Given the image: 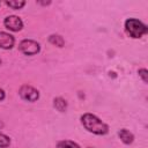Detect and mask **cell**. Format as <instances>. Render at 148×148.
I'll list each match as a JSON object with an SVG mask.
<instances>
[{
    "label": "cell",
    "mask_w": 148,
    "mask_h": 148,
    "mask_svg": "<svg viewBox=\"0 0 148 148\" xmlns=\"http://www.w3.org/2000/svg\"><path fill=\"white\" fill-rule=\"evenodd\" d=\"M81 121H82L83 126L86 127V130H88L91 133L103 135V134H106L109 131L108 125L104 124L99 118H97L96 116H94L91 113H84L81 117Z\"/></svg>",
    "instance_id": "cell-1"
},
{
    "label": "cell",
    "mask_w": 148,
    "mask_h": 148,
    "mask_svg": "<svg viewBox=\"0 0 148 148\" xmlns=\"http://www.w3.org/2000/svg\"><path fill=\"white\" fill-rule=\"evenodd\" d=\"M127 34L132 38H140L147 32V27L136 18H130L125 23Z\"/></svg>",
    "instance_id": "cell-2"
},
{
    "label": "cell",
    "mask_w": 148,
    "mask_h": 148,
    "mask_svg": "<svg viewBox=\"0 0 148 148\" xmlns=\"http://www.w3.org/2000/svg\"><path fill=\"white\" fill-rule=\"evenodd\" d=\"M18 49L25 56H34L39 52V44L31 39H24L20 43Z\"/></svg>",
    "instance_id": "cell-3"
},
{
    "label": "cell",
    "mask_w": 148,
    "mask_h": 148,
    "mask_svg": "<svg viewBox=\"0 0 148 148\" xmlns=\"http://www.w3.org/2000/svg\"><path fill=\"white\" fill-rule=\"evenodd\" d=\"M21 98H23L24 101H28V102H35L38 99L39 97V94L38 91L32 88L31 86H28V84H24L20 88V91H18Z\"/></svg>",
    "instance_id": "cell-4"
},
{
    "label": "cell",
    "mask_w": 148,
    "mask_h": 148,
    "mask_svg": "<svg viewBox=\"0 0 148 148\" xmlns=\"http://www.w3.org/2000/svg\"><path fill=\"white\" fill-rule=\"evenodd\" d=\"M3 24L7 29L12 30V31H18L22 29L23 27V23L21 21V18L18 16H15V15H10V16H7L3 21Z\"/></svg>",
    "instance_id": "cell-5"
},
{
    "label": "cell",
    "mask_w": 148,
    "mask_h": 148,
    "mask_svg": "<svg viewBox=\"0 0 148 148\" xmlns=\"http://www.w3.org/2000/svg\"><path fill=\"white\" fill-rule=\"evenodd\" d=\"M14 37L7 32H0V47L1 49H12L14 46Z\"/></svg>",
    "instance_id": "cell-6"
},
{
    "label": "cell",
    "mask_w": 148,
    "mask_h": 148,
    "mask_svg": "<svg viewBox=\"0 0 148 148\" xmlns=\"http://www.w3.org/2000/svg\"><path fill=\"white\" fill-rule=\"evenodd\" d=\"M119 138L121 139V141L124 142V143H126V145H130V143H132L133 142V139H134V136H133V134L130 132V131H127V130H125V128H123V130H120L119 131Z\"/></svg>",
    "instance_id": "cell-7"
},
{
    "label": "cell",
    "mask_w": 148,
    "mask_h": 148,
    "mask_svg": "<svg viewBox=\"0 0 148 148\" xmlns=\"http://www.w3.org/2000/svg\"><path fill=\"white\" fill-rule=\"evenodd\" d=\"M53 105H54V108H56L58 111H60V112H64V111H66V109H67V102H66L64 98H61V97L54 98Z\"/></svg>",
    "instance_id": "cell-8"
},
{
    "label": "cell",
    "mask_w": 148,
    "mask_h": 148,
    "mask_svg": "<svg viewBox=\"0 0 148 148\" xmlns=\"http://www.w3.org/2000/svg\"><path fill=\"white\" fill-rule=\"evenodd\" d=\"M49 42H50L51 44L58 46V47H62L64 44H65V40H64V38H62L60 35H51V36L49 37Z\"/></svg>",
    "instance_id": "cell-9"
},
{
    "label": "cell",
    "mask_w": 148,
    "mask_h": 148,
    "mask_svg": "<svg viewBox=\"0 0 148 148\" xmlns=\"http://www.w3.org/2000/svg\"><path fill=\"white\" fill-rule=\"evenodd\" d=\"M58 148H80L77 143L73 142V141H69V140H64V141H60L58 143Z\"/></svg>",
    "instance_id": "cell-10"
},
{
    "label": "cell",
    "mask_w": 148,
    "mask_h": 148,
    "mask_svg": "<svg viewBox=\"0 0 148 148\" xmlns=\"http://www.w3.org/2000/svg\"><path fill=\"white\" fill-rule=\"evenodd\" d=\"M6 5L13 9H20L25 5V2L24 1H6Z\"/></svg>",
    "instance_id": "cell-11"
},
{
    "label": "cell",
    "mask_w": 148,
    "mask_h": 148,
    "mask_svg": "<svg viewBox=\"0 0 148 148\" xmlns=\"http://www.w3.org/2000/svg\"><path fill=\"white\" fill-rule=\"evenodd\" d=\"M9 143H10L9 138H8V136H6L5 134L0 133V147H1V148H6V147H8V146H9Z\"/></svg>",
    "instance_id": "cell-12"
},
{
    "label": "cell",
    "mask_w": 148,
    "mask_h": 148,
    "mask_svg": "<svg viewBox=\"0 0 148 148\" xmlns=\"http://www.w3.org/2000/svg\"><path fill=\"white\" fill-rule=\"evenodd\" d=\"M139 75L142 77V80H143V82H145V83H147V82H148V77H147V69H145V68L139 69Z\"/></svg>",
    "instance_id": "cell-13"
},
{
    "label": "cell",
    "mask_w": 148,
    "mask_h": 148,
    "mask_svg": "<svg viewBox=\"0 0 148 148\" xmlns=\"http://www.w3.org/2000/svg\"><path fill=\"white\" fill-rule=\"evenodd\" d=\"M5 98V92H3V90L0 88V101H2Z\"/></svg>",
    "instance_id": "cell-14"
},
{
    "label": "cell",
    "mask_w": 148,
    "mask_h": 148,
    "mask_svg": "<svg viewBox=\"0 0 148 148\" xmlns=\"http://www.w3.org/2000/svg\"><path fill=\"white\" fill-rule=\"evenodd\" d=\"M0 64H1V60H0Z\"/></svg>",
    "instance_id": "cell-15"
},
{
    "label": "cell",
    "mask_w": 148,
    "mask_h": 148,
    "mask_svg": "<svg viewBox=\"0 0 148 148\" xmlns=\"http://www.w3.org/2000/svg\"><path fill=\"white\" fill-rule=\"evenodd\" d=\"M88 148H91V147H88Z\"/></svg>",
    "instance_id": "cell-16"
}]
</instances>
